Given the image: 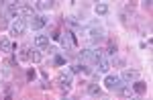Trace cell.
Returning <instances> with one entry per match:
<instances>
[{"label":"cell","mask_w":153,"mask_h":100,"mask_svg":"<svg viewBox=\"0 0 153 100\" xmlns=\"http://www.w3.org/2000/svg\"><path fill=\"white\" fill-rule=\"evenodd\" d=\"M8 29H10V33L14 35V37H21L25 31H27V21H23V19H16V21H12L10 25H8Z\"/></svg>","instance_id":"2"},{"label":"cell","mask_w":153,"mask_h":100,"mask_svg":"<svg viewBox=\"0 0 153 100\" xmlns=\"http://www.w3.org/2000/svg\"><path fill=\"white\" fill-rule=\"evenodd\" d=\"M104 100H108V98H104Z\"/></svg>","instance_id":"26"},{"label":"cell","mask_w":153,"mask_h":100,"mask_svg":"<svg viewBox=\"0 0 153 100\" xmlns=\"http://www.w3.org/2000/svg\"><path fill=\"white\" fill-rule=\"evenodd\" d=\"M41 59H43V57H41V51H39V49H33V51H31V55H29V61L39 63Z\"/></svg>","instance_id":"17"},{"label":"cell","mask_w":153,"mask_h":100,"mask_svg":"<svg viewBox=\"0 0 153 100\" xmlns=\"http://www.w3.org/2000/svg\"><path fill=\"white\" fill-rule=\"evenodd\" d=\"M0 74H2V78H10V74H12V70H10V63H4L2 65V70H0Z\"/></svg>","instance_id":"18"},{"label":"cell","mask_w":153,"mask_h":100,"mask_svg":"<svg viewBox=\"0 0 153 100\" xmlns=\"http://www.w3.org/2000/svg\"><path fill=\"white\" fill-rule=\"evenodd\" d=\"M117 92H118V96H123V98H129L131 94H133V88H131V86H120Z\"/></svg>","instance_id":"16"},{"label":"cell","mask_w":153,"mask_h":100,"mask_svg":"<svg viewBox=\"0 0 153 100\" xmlns=\"http://www.w3.org/2000/svg\"><path fill=\"white\" fill-rule=\"evenodd\" d=\"M8 27V16L4 13H0V29H6Z\"/></svg>","instance_id":"20"},{"label":"cell","mask_w":153,"mask_h":100,"mask_svg":"<svg viewBox=\"0 0 153 100\" xmlns=\"http://www.w3.org/2000/svg\"><path fill=\"white\" fill-rule=\"evenodd\" d=\"M139 70H125V72H123V76H120V82H123V84H127V86H131V84H133V82H137V80H139Z\"/></svg>","instance_id":"3"},{"label":"cell","mask_w":153,"mask_h":100,"mask_svg":"<svg viewBox=\"0 0 153 100\" xmlns=\"http://www.w3.org/2000/svg\"><path fill=\"white\" fill-rule=\"evenodd\" d=\"M133 92H137V94H143L145 90H147V84L145 82H141V80H137V82H133Z\"/></svg>","instance_id":"13"},{"label":"cell","mask_w":153,"mask_h":100,"mask_svg":"<svg viewBox=\"0 0 153 100\" xmlns=\"http://www.w3.org/2000/svg\"><path fill=\"white\" fill-rule=\"evenodd\" d=\"M35 47H37V49L49 47V37H47V35H37V37H35Z\"/></svg>","instance_id":"8"},{"label":"cell","mask_w":153,"mask_h":100,"mask_svg":"<svg viewBox=\"0 0 153 100\" xmlns=\"http://www.w3.org/2000/svg\"><path fill=\"white\" fill-rule=\"evenodd\" d=\"M29 55H31V47H29V45H23V47L19 49V59H21V61H29Z\"/></svg>","instance_id":"10"},{"label":"cell","mask_w":153,"mask_h":100,"mask_svg":"<svg viewBox=\"0 0 153 100\" xmlns=\"http://www.w3.org/2000/svg\"><path fill=\"white\" fill-rule=\"evenodd\" d=\"M35 70H33V67H31V70H27V82H33V80H35Z\"/></svg>","instance_id":"22"},{"label":"cell","mask_w":153,"mask_h":100,"mask_svg":"<svg viewBox=\"0 0 153 100\" xmlns=\"http://www.w3.org/2000/svg\"><path fill=\"white\" fill-rule=\"evenodd\" d=\"M80 72H82V65L80 63H74L70 67V74H80Z\"/></svg>","instance_id":"21"},{"label":"cell","mask_w":153,"mask_h":100,"mask_svg":"<svg viewBox=\"0 0 153 100\" xmlns=\"http://www.w3.org/2000/svg\"><path fill=\"white\" fill-rule=\"evenodd\" d=\"M108 10H110V8H108V4H104V2H98V4L94 6V13H96V14H100V16L108 14Z\"/></svg>","instance_id":"12"},{"label":"cell","mask_w":153,"mask_h":100,"mask_svg":"<svg viewBox=\"0 0 153 100\" xmlns=\"http://www.w3.org/2000/svg\"><path fill=\"white\" fill-rule=\"evenodd\" d=\"M88 94L94 96V98H100V96H102V88L98 86V84H90V86H88Z\"/></svg>","instance_id":"9"},{"label":"cell","mask_w":153,"mask_h":100,"mask_svg":"<svg viewBox=\"0 0 153 100\" xmlns=\"http://www.w3.org/2000/svg\"><path fill=\"white\" fill-rule=\"evenodd\" d=\"M96 65H98V70H100V72H104V74H106V72L110 70V65H112V63H110V59H108L106 55H102V57L96 61Z\"/></svg>","instance_id":"7"},{"label":"cell","mask_w":153,"mask_h":100,"mask_svg":"<svg viewBox=\"0 0 153 100\" xmlns=\"http://www.w3.org/2000/svg\"><path fill=\"white\" fill-rule=\"evenodd\" d=\"M61 47L65 49V53H70V51L76 49V45H78V41H76V35H74V31H65V33H61Z\"/></svg>","instance_id":"1"},{"label":"cell","mask_w":153,"mask_h":100,"mask_svg":"<svg viewBox=\"0 0 153 100\" xmlns=\"http://www.w3.org/2000/svg\"><path fill=\"white\" fill-rule=\"evenodd\" d=\"M55 63H57V65H63V63H65V57H63V55H55Z\"/></svg>","instance_id":"23"},{"label":"cell","mask_w":153,"mask_h":100,"mask_svg":"<svg viewBox=\"0 0 153 100\" xmlns=\"http://www.w3.org/2000/svg\"><path fill=\"white\" fill-rule=\"evenodd\" d=\"M80 57L84 63H92V49H82L80 51Z\"/></svg>","instance_id":"15"},{"label":"cell","mask_w":153,"mask_h":100,"mask_svg":"<svg viewBox=\"0 0 153 100\" xmlns=\"http://www.w3.org/2000/svg\"><path fill=\"white\" fill-rule=\"evenodd\" d=\"M51 8H53L51 0H39L37 2V10H51Z\"/></svg>","instance_id":"14"},{"label":"cell","mask_w":153,"mask_h":100,"mask_svg":"<svg viewBox=\"0 0 153 100\" xmlns=\"http://www.w3.org/2000/svg\"><path fill=\"white\" fill-rule=\"evenodd\" d=\"M104 86L108 88V90H118L120 86H125L123 82H120V78L118 76H112V74H108L104 78Z\"/></svg>","instance_id":"4"},{"label":"cell","mask_w":153,"mask_h":100,"mask_svg":"<svg viewBox=\"0 0 153 100\" xmlns=\"http://www.w3.org/2000/svg\"><path fill=\"white\" fill-rule=\"evenodd\" d=\"M0 100H2V96H0Z\"/></svg>","instance_id":"25"},{"label":"cell","mask_w":153,"mask_h":100,"mask_svg":"<svg viewBox=\"0 0 153 100\" xmlns=\"http://www.w3.org/2000/svg\"><path fill=\"white\" fill-rule=\"evenodd\" d=\"M59 84H61L63 92H70V88H71V74L70 72H61L59 74Z\"/></svg>","instance_id":"6"},{"label":"cell","mask_w":153,"mask_h":100,"mask_svg":"<svg viewBox=\"0 0 153 100\" xmlns=\"http://www.w3.org/2000/svg\"><path fill=\"white\" fill-rule=\"evenodd\" d=\"M45 25H47V16H43V14H35L31 19V29L33 31H41Z\"/></svg>","instance_id":"5"},{"label":"cell","mask_w":153,"mask_h":100,"mask_svg":"<svg viewBox=\"0 0 153 100\" xmlns=\"http://www.w3.org/2000/svg\"><path fill=\"white\" fill-rule=\"evenodd\" d=\"M106 55H110V57H114V55H117V43H114V41H110V43H108Z\"/></svg>","instance_id":"19"},{"label":"cell","mask_w":153,"mask_h":100,"mask_svg":"<svg viewBox=\"0 0 153 100\" xmlns=\"http://www.w3.org/2000/svg\"><path fill=\"white\" fill-rule=\"evenodd\" d=\"M59 100H71V98H70V96H63V98H59Z\"/></svg>","instance_id":"24"},{"label":"cell","mask_w":153,"mask_h":100,"mask_svg":"<svg viewBox=\"0 0 153 100\" xmlns=\"http://www.w3.org/2000/svg\"><path fill=\"white\" fill-rule=\"evenodd\" d=\"M0 51H2V53H10V51H12V43L6 37L0 39Z\"/></svg>","instance_id":"11"}]
</instances>
